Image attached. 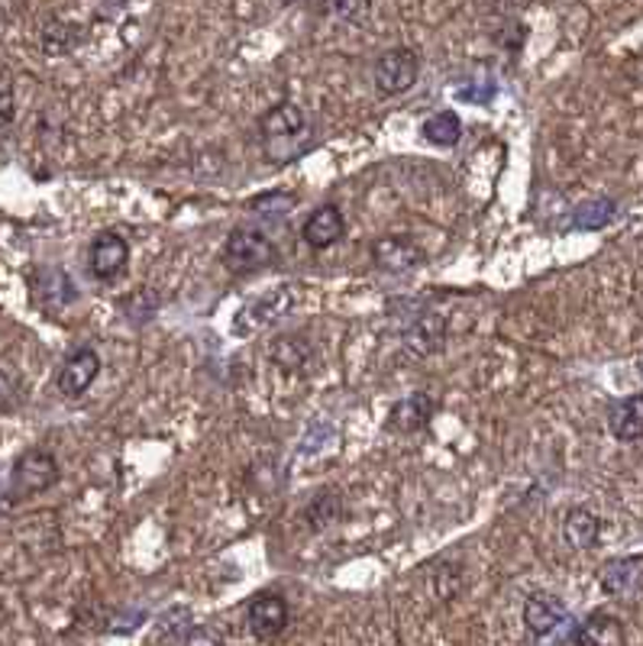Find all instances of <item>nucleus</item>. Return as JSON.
Instances as JSON below:
<instances>
[{
	"mask_svg": "<svg viewBox=\"0 0 643 646\" xmlns=\"http://www.w3.org/2000/svg\"><path fill=\"white\" fill-rule=\"evenodd\" d=\"M259 145L269 162H294L311 145V124L301 104L279 101L259 117Z\"/></svg>",
	"mask_w": 643,
	"mask_h": 646,
	"instance_id": "nucleus-1",
	"label": "nucleus"
},
{
	"mask_svg": "<svg viewBox=\"0 0 643 646\" xmlns=\"http://www.w3.org/2000/svg\"><path fill=\"white\" fill-rule=\"evenodd\" d=\"M279 259V246L269 233L256 226H236L223 246V266L233 275H256Z\"/></svg>",
	"mask_w": 643,
	"mask_h": 646,
	"instance_id": "nucleus-2",
	"label": "nucleus"
},
{
	"mask_svg": "<svg viewBox=\"0 0 643 646\" xmlns=\"http://www.w3.org/2000/svg\"><path fill=\"white\" fill-rule=\"evenodd\" d=\"M59 459L49 449H26L10 472V492L13 498H30V495H43L59 482Z\"/></svg>",
	"mask_w": 643,
	"mask_h": 646,
	"instance_id": "nucleus-3",
	"label": "nucleus"
},
{
	"mask_svg": "<svg viewBox=\"0 0 643 646\" xmlns=\"http://www.w3.org/2000/svg\"><path fill=\"white\" fill-rule=\"evenodd\" d=\"M418 74H421V59L414 49L408 46L388 49L375 62V91L382 97H398L418 84Z\"/></svg>",
	"mask_w": 643,
	"mask_h": 646,
	"instance_id": "nucleus-4",
	"label": "nucleus"
},
{
	"mask_svg": "<svg viewBox=\"0 0 643 646\" xmlns=\"http://www.w3.org/2000/svg\"><path fill=\"white\" fill-rule=\"evenodd\" d=\"M127 262H130V243L120 233L94 236V243L87 249V269H91L94 279L110 282V279L127 272Z\"/></svg>",
	"mask_w": 643,
	"mask_h": 646,
	"instance_id": "nucleus-5",
	"label": "nucleus"
},
{
	"mask_svg": "<svg viewBox=\"0 0 643 646\" xmlns=\"http://www.w3.org/2000/svg\"><path fill=\"white\" fill-rule=\"evenodd\" d=\"M288 618H291V608H288V601L279 591H262V595H256V598L249 601V611H246L249 631H253L259 641L279 637L288 627Z\"/></svg>",
	"mask_w": 643,
	"mask_h": 646,
	"instance_id": "nucleus-6",
	"label": "nucleus"
},
{
	"mask_svg": "<svg viewBox=\"0 0 643 646\" xmlns=\"http://www.w3.org/2000/svg\"><path fill=\"white\" fill-rule=\"evenodd\" d=\"M372 262L382 272H411L424 262V249L411 236H382L372 243Z\"/></svg>",
	"mask_w": 643,
	"mask_h": 646,
	"instance_id": "nucleus-7",
	"label": "nucleus"
},
{
	"mask_svg": "<svg viewBox=\"0 0 643 646\" xmlns=\"http://www.w3.org/2000/svg\"><path fill=\"white\" fill-rule=\"evenodd\" d=\"M97 375H101V356L84 347V350H74L72 356L62 362V368L56 375V385H59L62 398H72L74 401L94 385Z\"/></svg>",
	"mask_w": 643,
	"mask_h": 646,
	"instance_id": "nucleus-8",
	"label": "nucleus"
},
{
	"mask_svg": "<svg viewBox=\"0 0 643 646\" xmlns=\"http://www.w3.org/2000/svg\"><path fill=\"white\" fill-rule=\"evenodd\" d=\"M433 411H436V404H433V398H430L428 391H414V395H408V398H401V401L391 404V411L385 418V427L391 433H398V436L424 431L430 424V418H433Z\"/></svg>",
	"mask_w": 643,
	"mask_h": 646,
	"instance_id": "nucleus-9",
	"label": "nucleus"
},
{
	"mask_svg": "<svg viewBox=\"0 0 643 646\" xmlns=\"http://www.w3.org/2000/svg\"><path fill=\"white\" fill-rule=\"evenodd\" d=\"M563 621H566L563 598H557L550 591H537L524 601V627L530 637H550Z\"/></svg>",
	"mask_w": 643,
	"mask_h": 646,
	"instance_id": "nucleus-10",
	"label": "nucleus"
},
{
	"mask_svg": "<svg viewBox=\"0 0 643 646\" xmlns=\"http://www.w3.org/2000/svg\"><path fill=\"white\" fill-rule=\"evenodd\" d=\"M343 233H347V220L340 214V208H334V204L317 208L314 214L307 216V223H304V230H301L304 243H307L311 249H317V252L337 246V243L343 239Z\"/></svg>",
	"mask_w": 643,
	"mask_h": 646,
	"instance_id": "nucleus-11",
	"label": "nucleus"
},
{
	"mask_svg": "<svg viewBox=\"0 0 643 646\" xmlns=\"http://www.w3.org/2000/svg\"><path fill=\"white\" fill-rule=\"evenodd\" d=\"M443 343H446V317H443L440 310L421 314V317L408 327V333H405V347H408L414 356H421V360L440 353Z\"/></svg>",
	"mask_w": 643,
	"mask_h": 646,
	"instance_id": "nucleus-12",
	"label": "nucleus"
},
{
	"mask_svg": "<svg viewBox=\"0 0 643 646\" xmlns=\"http://www.w3.org/2000/svg\"><path fill=\"white\" fill-rule=\"evenodd\" d=\"M570 641L582 646H621L628 637H624V624L615 614L595 611V614H588L575 627V634H572Z\"/></svg>",
	"mask_w": 643,
	"mask_h": 646,
	"instance_id": "nucleus-13",
	"label": "nucleus"
},
{
	"mask_svg": "<svg viewBox=\"0 0 643 646\" xmlns=\"http://www.w3.org/2000/svg\"><path fill=\"white\" fill-rule=\"evenodd\" d=\"M608 431L621 443H634L643 436V395H628L608 408Z\"/></svg>",
	"mask_w": 643,
	"mask_h": 646,
	"instance_id": "nucleus-14",
	"label": "nucleus"
},
{
	"mask_svg": "<svg viewBox=\"0 0 643 646\" xmlns=\"http://www.w3.org/2000/svg\"><path fill=\"white\" fill-rule=\"evenodd\" d=\"M288 307H291V291H288V287H279V291H272V294L253 301L249 307H243L236 327H239V330H262L266 324H272L276 317H282Z\"/></svg>",
	"mask_w": 643,
	"mask_h": 646,
	"instance_id": "nucleus-15",
	"label": "nucleus"
},
{
	"mask_svg": "<svg viewBox=\"0 0 643 646\" xmlns=\"http://www.w3.org/2000/svg\"><path fill=\"white\" fill-rule=\"evenodd\" d=\"M563 537L572 550H592L601 537V520L588 507H570L563 520Z\"/></svg>",
	"mask_w": 643,
	"mask_h": 646,
	"instance_id": "nucleus-16",
	"label": "nucleus"
},
{
	"mask_svg": "<svg viewBox=\"0 0 643 646\" xmlns=\"http://www.w3.org/2000/svg\"><path fill=\"white\" fill-rule=\"evenodd\" d=\"M269 356H272V362H276L279 368H285V372H301L307 362L314 360V350H311L307 337H301V333H282V337L272 343Z\"/></svg>",
	"mask_w": 643,
	"mask_h": 646,
	"instance_id": "nucleus-17",
	"label": "nucleus"
},
{
	"mask_svg": "<svg viewBox=\"0 0 643 646\" xmlns=\"http://www.w3.org/2000/svg\"><path fill=\"white\" fill-rule=\"evenodd\" d=\"M343 517V498L330 489V492H317L307 507H304V524L317 533V530H327L334 527L337 520Z\"/></svg>",
	"mask_w": 643,
	"mask_h": 646,
	"instance_id": "nucleus-18",
	"label": "nucleus"
},
{
	"mask_svg": "<svg viewBox=\"0 0 643 646\" xmlns=\"http://www.w3.org/2000/svg\"><path fill=\"white\" fill-rule=\"evenodd\" d=\"M421 133H424L428 143L440 145V149H449V145H456L463 140V120L456 117V110H436L433 117H428L421 124Z\"/></svg>",
	"mask_w": 643,
	"mask_h": 646,
	"instance_id": "nucleus-19",
	"label": "nucleus"
},
{
	"mask_svg": "<svg viewBox=\"0 0 643 646\" xmlns=\"http://www.w3.org/2000/svg\"><path fill=\"white\" fill-rule=\"evenodd\" d=\"M638 569H643V560H611L601 569V588L608 595H628L638 585V578H641Z\"/></svg>",
	"mask_w": 643,
	"mask_h": 646,
	"instance_id": "nucleus-20",
	"label": "nucleus"
},
{
	"mask_svg": "<svg viewBox=\"0 0 643 646\" xmlns=\"http://www.w3.org/2000/svg\"><path fill=\"white\" fill-rule=\"evenodd\" d=\"M78 39H81L78 26L62 23V20H52V23L43 30V49H46L49 56H66V52H72L74 46H78Z\"/></svg>",
	"mask_w": 643,
	"mask_h": 646,
	"instance_id": "nucleus-21",
	"label": "nucleus"
},
{
	"mask_svg": "<svg viewBox=\"0 0 643 646\" xmlns=\"http://www.w3.org/2000/svg\"><path fill=\"white\" fill-rule=\"evenodd\" d=\"M615 201H608V198H598V201H588V204H582L575 214H572V226L575 230H601L605 223H611L615 220Z\"/></svg>",
	"mask_w": 643,
	"mask_h": 646,
	"instance_id": "nucleus-22",
	"label": "nucleus"
},
{
	"mask_svg": "<svg viewBox=\"0 0 643 646\" xmlns=\"http://www.w3.org/2000/svg\"><path fill=\"white\" fill-rule=\"evenodd\" d=\"M39 291H43V301H46L49 307H52V297H56V294H59V304H62V307H66V304H72L74 297H78L72 279H69L62 269H49V272H43Z\"/></svg>",
	"mask_w": 643,
	"mask_h": 646,
	"instance_id": "nucleus-23",
	"label": "nucleus"
},
{
	"mask_svg": "<svg viewBox=\"0 0 643 646\" xmlns=\"http://www.w3.org/2000/svg\"><path fill=\"white\" fill-rule=\"evenodd\" d=\"M433 588L440 601H456L463 595V566L459 563H443L433 573Z\"/></svg>",
	"mask_w": 643,
	"mask_h": 646,
	"instance_id": "nucleus-24",
	"label": "nucleus"
},
{
	"mask_svg": "<svg viewBox=\"0 0 643 646\" xmlns=\"http://www.w3.org/2000/svg\"><path fill=\"white\" fill-rule=\"evenodd\" d=\"M320 10L334 20H343V23H356L365 16L369 10V0H320Z\"/></svg>",
	"mask_w": 643,
	"mask_h": 646,
	"instance_id": "nucleus-25",
	"label": "nucleus"
},
{
	"mask_svg": "<svg viewBox=\"0 0 643 646\" xmlns=\"http://www.w3.org/2000/svg\"><path fill=\"white\" fill-rule=\"evenodd\" d=\"M294 208V198L291 195H262L249 204V211L266 220H276V216H288V211Z\"/></svg>",
	"mask_w": 643,
	"mask_h": 646,
	"instance_id": "nucleus-26",
	"label": "nucleus"
},
{
	"mask_svg": "<svg viewBox=\"0 0 643 646\" xmlns=\"http://www.w3.org/2000/svg\"><path fill=\"white\" fill-rule=\"evenodd\" d=\"M16 114V101H13V84L7 78H0V130H7L13 124Z\"/></svg>",
	"mask_w": 643,
	"mask_h": 646,
	"instance_id": "nucleus-27",
	"label": "nucleus"
},
{
	"mask_svg": "<svg viewBox=\"0 0 643 646\" xmlns=\"http://www.w3.org/2000/svg\"><path fill=\"white\" fill-rule=\"evenodd\" d=\"M13 401V378L0 368V411H7Z\"/></svg>",
	"mask_w": 643,
	"mask_h": 646,
	"instance_id": "nucleus-28",
	"label": "nucleus"
},
{
	"mask_svg": "<svg viewBox=\"0 0 643 646\" xmlns=\"http://www.w3.org/2000/svg\"><path fill=\"white\" fill-rule=\"evenodd\" d=\"M185 644H223V637H220V634H211V631L195 627V631L185 637Z\"/></svg>",
	"mask_w": 643,
	"mask_h": 646,
	"instance_id": "nucleus-29",
	"label": "nucleus"
},
{
	"mask_svg": "<svg viewBox=\"0 0 643 646\" xmlns=\"http://www.w3.org/2000/svg\"><path fill=\"white\" fill-rule=\"evenodd\" d=\"M282 3H301V0H282Z\"/></svg>",
	"mask_w": 643,
	"mask_h": 646,
	"instance_id": "nucleus-30",
	"label": "nucleus"
}]
</instances>
